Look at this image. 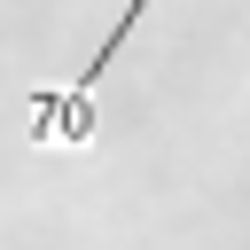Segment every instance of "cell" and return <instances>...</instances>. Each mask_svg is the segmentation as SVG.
I'll return each mask as SVG.
<instances>
[{
	"mask_svg": "<svg viewBox=\"0 0 250 250\" xmlns=\"http://www.w3.org/2000/svg\"><path fill=\"white\" fill-rule=\"evenodd\" d=\"M148 8H156V0H125L117 31L94 47V62H78L62 86H47V94L31 102V141H39V148H78V141H94V86H102V70L117 62V47L133 39V23H141Z\"/></svg>",
	"mask_w": 250,
	"mask_h": 250,
	"instance_id": "obj_1",
	"label": "cell"
}]
</instances>
